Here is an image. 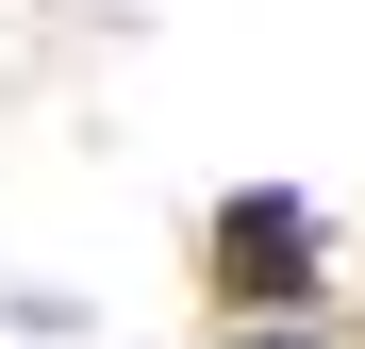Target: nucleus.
<instances>
[{"label": "nucleus", "mask_w": 365, "mask_h": 349, "mask_svg": "<svg viewBox=\"0 0 365 349\" xmlns=\"http://www.w3.org/2000/svg\"><path fill=\"white\" fill-rule=\"evenodd\" d=\"M216 300L232 316H316V200H282V183H232L216 200Z\"/></svg>", "instance_id": "obj_1"}, {"label": "nucleus", "mask_w": 365, "mask_h": 349, "mask_svg": "<svg viewBox=\"0 0 365 349\" xmlns=\"http://www.w3.org/2000/svg\"><path fill=\"white\" fill-rule=\"evenodd\" d=\"M250 349H316V333H299V316H282V333H250Z\"/></svg>", "instance_id": "obj_2"}]
</instances>
